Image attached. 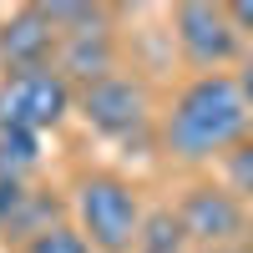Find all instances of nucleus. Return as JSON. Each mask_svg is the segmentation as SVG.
I'll list each match as a JSON object with an SVG mask.
<instances>
[{
  "instance_id": "1",
  "label": "nucleus",
  "mask_w": 253,
  "mask_h": 253,
  "mask_svg": "<svg viewBox=\"0 0 253 253\" xmlns=\"http://www.w3.org/2000/svg\"><path fill=\"white\" fill-rule=\"evenodd\" d=\"M248 137H253V107L238 86V76H228V71L193 76L177 91L172 112L162 117V147L177 162L233 157Z\"/></svg>"
},
{
  "instance_id": "2",
  "label": "nucleus",
  "mask_w": 253,
  "mask_h": 253,
  "mask_svg": "<svg viewBox=\"0 0 253 253\" xmlns=\"http://www.w3.org/2000/svg\"><path fill=\"white\" fill-rule=\"evenodd\" d=\"M71 213H76V233L96 253H132L147 218L137 187L117 172H81L71 187Z\"/></svg>"
},
{
  "instance_id": "3",
  "label": "nucleus",
  "mask_w": 253,
  "mask_h": 253,
  "mask_svg": "<svg viewBox=\"0 0 253 253\" xmlns=\"http://www.w3.org/2000/svg\"><path fill=\"white\" fill-rule=\"evenodd\" d=\"M76 112V86L56 66L0 76V132H51Z\"/></svg>"
},
{
  "instance_id": "4",
  "label": "nucleus",
  "mask_w": 253,
  "mask_h": 253,
  "mask_svg": "<svg viewBox=\"0 0 253 253\" xmlns=\"http://www.w3.org/2000/svg\"><path fill=\"white\" fill-rule=\"evenodd\" d=\"M172 36H177L182 61L198 76L223 71L228 61H238V46H243V36L228 20V5H213V0H182L172 10Z\"/></svg>"
},
{
  "instance_id": "5",
  "label": "nucleus",
  "mask_w": 253,
  "mask_h": 253,
  "mask_svg": "<svg viewBox=\"0 0 253 253\" xmlns=\"http://www.w3.org/2000/svg\"><path fill=\"white\" fill-rule=\"evenodd\" d=\"M76 112L101 137H137L152 122V96H147V86L137 76L117 71L107 81H96V86H81L76 91Z\"/></svg>"
},
{
  "instance_id": "6",
  "label": "nucleus",
  "mask_w": 253,
  "mask_h": 253,
  "mask_svg": "<svg viewBox=\"0 0 253 253\" xmlns=\"http://www.w3.org/2000/svg\"><path fill=\"white\" fill-rule=\"evenodd\" d=\"M56 51H61V36L41 5H20L15 15L0 20V76L46 71L56 66Z\"/></svg>"
},
{
  "instance_id": "7",
  "label": "nucleus",
  "mask_w": 253,
  "mask_h": 253,
  "mask_svg": "<svg viewBox=\"0 0 253 253\" xmlns=\"http://www.w3.org/2000/svg\"><path fill=\"white\" fill-rule=\"evenodd\" d=\"M177 223L187 238L198 243H228L243 233V198L228 193V187H213V182H198L187 187V198L177 203Z\"/></svg>"
},
{
  "instance_id": "8",
  "label": "nucleus",
  "mask_w": 253,
  "mask_h": 253,
  "mask_svg": "<svg viewBox=\"0 0 253 253\" xmlns=\"http://www.w3.org/2000/svg\"><path fill=\"white\" fill-rule=\"evenodd\" d=\"M56 71L71 86H96V81L117 76V36L112 31H86V36H66L56 51Z\"/></svg>"
},
{
  "instance_id": "9",
  "label": "nucleus",
  "mask_w": 253,
  "mask_h": 253,
  "mask_svg": "<svg viewBox=\"0 0 253 253\" xmlns=\"http://www.w3.org/2000/svg\"><path fill=\"white\" fill-rule=\"evenodd\" d=\"M46 20L56 26V36H86V31H112V10L107 5H86V0H46Z\"/></svg>"
},
{
  "instance_id": "10",
  "label": "nucleus",
  "mask_w": 253,
  "mask_h": 253,
  "mask_svg": "<svg viewBox=\"0 0 253 253\" xmlns=\"http://www.w3.org/2000/svg\"><path fill=\"white\" fill-rule=\"evenodd\" d=\"M182 223L177 213H167V208H157V213L142 218V233H137V248L132 253H182Z\"/></svg>"
},
{
  "instance_id": "11",
  "label": "nucleus",
  "mask_w": 253,
  "mask_h": 253,
  "mask_svg": "<svg viewBox=\"0 0 253 253\" xmlns=\"http://www.w3.org/2000/svg\"><path fill=\"white\" fill-rule=\"evenodd\" d=\"M41 162V137L36 132H0V177L26 182V172Z\"/></svg>"
},
{
  "instance_id": "12",
  "label": "nucleus",
  "mask_w": 253,
  "mask_h": 253,
  "mask_svg": "<svg viewBox=\"0 0 253 253\" xmlns=\"http://www.w3.org/2000/svg\"><path fill=\"white\" fill-rule=\"evenodd\" d=\"M20 253H96L86 238L76 233L71 223H51L46 233H36V238H26V248Z\"/></svg>"
},
{
  "instance_id": "13",
  "label": "nucleus",
  "mask_w": 253,
  "mask_h": 253,
  "mask_svg": "<svg viewBox=\"0 0 253 253\" xmlns=\"http://www.w3.org/2000/svg\"><path fill=\"white\" fill-rule=\"evenodd\" d=\"M228 182H233L238 198H253V137L238 147L233 157H228Z\"/></svg>"
},
{
  "instance_id": "14",
  "label": "nucleus",
  "mask_w": 253,
  "mask_h": 253,
  "mask_svg": "<svg viewBox=\"0 0 253 253\" xmlns=\"http://www.w3.org/2000/svg\"><path fill=\"white\" fill-rule=\"evenodd\" d=\"M26 182H15V177H0V233H10V223H15V213L26 208Z\"/></svg>"
},
{
  "instance_id": "15",
  "label": "nucleus",
  "mask_w": 253,
  "mask_h": 253,
  "mask_svg": "<svg viewBox=\"0 0 253 253\" xmlns=\"http://www.w3.org/2000/svg\"><path fill=\"white\" fill-rule=\"evenodd\" d=\"M228 20H233L238 36H253V0H233V5H228Z\"/></svg>"
},
{
  "instance_id": "16",
  "label": "nucleus",
  "mask_w": 253,
  "mask_h": 253,
  "mask_svg": "<svg viewBox=\"0 0 253 253\" xmlns=\"http://www.w3.org/2000/svg\"><path fill=\"white\" fill-rule=\"evenodd\" d=\"M238 86L248 96V107H253V56H243V71H238Z\"/></svg>"
}]
</instances>
